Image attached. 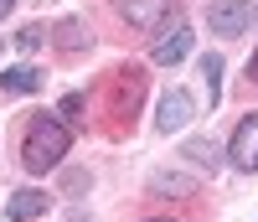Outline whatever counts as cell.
I'll use <instances>...</instances> for the list:
<instances>
[{
  "label": "cell",
  "mask_w": 258,
  "mask_h": 222,
  "mask_svg": "<svg viewBox=\"0 0 258 222\" xmlns=\"http://www.w3.org/2000/svg\"><path fill=\"white\" fill-rule=\"evenodd\" d=\"M73 145V129L62 124L57 114H31L26 119V135H21V165L31 176H47L62 165V155Z\"/></svg>",
  "instance_id": "obj_1"
},
{
  "label": "cell",
  "mask_w": 258,
  "mask_h": 222,
  "mask_svg": "<svg viewBox=\"0 0 258 222\" xmlns=\"http://www.w3.org/2000/svg\"><path fill=\"white\" fill-rule=\"evenodd\" d=\"M207 26L217 31V36H243L253 26V0H212Z\"/></svg>",
  "instance_id": "obj_2"
},
{
  "label": "cell",
  "mask_w": 258,
  "mask_h": 222,
  "mask_svg": "<svg viewBox=\"0 0 258 222\" xmlns=\"http://www.w3.org/2000/svg\"><path fill=\"white\" fill-rule=\"evenodd\" d=\"M119 16H124L135 31H150V36H160L170 21H176V16H170V0H124Z\"/></svg>",
  "instance_id": "obj_3"
},
{
  "label": "cell",
  "mask_w": 258,
  "mask_h": 222,
  "mask_svg": "<svg viewBox=\"0 0 258 222\" xmlns=\"http://www.w3.org/2000/svg\"><path fill=\"white\" fill-rule=\"evenodd\" d=\"M227 155H232V165H238V171H248V176L258 171V114H243V119H238Z\"/></svg>",
  "instance_id": "obj_4"
},
{
  "label": "cell",
  "mask_w": 258,
  "mask_h": 222,
  "mask_svg": "<svg viewBox=\"0 0 258 222\" xmlns=\"http://www.w3.org/2000/svg\"><path fill=\"white\" fill-rule=\"evenodd\" d=\"M191 52V26H181V21H170V26L150 41V57H155V68H176V62Z\"/></svg>",
  "instance_id": "obj_5"
},
{
  "label": "cell",
  "mask_w": 258,
  "mask_h": 222,
  "mask_svg": "<svg viewBox=\"0 0 258 222\" xmlns=\"http://www.w3.org/2000/svg\"><path fill=\"white\" fill-rule=\"evenodd\" d=\"M181 124H191V93L186 88H170V93L155 103V129L160 135H176Z\"/></svg>",
  "instance_id": "obj_6"
},
{
  "label": "cell",
  "mask_w": 258,
  "mask_h": 222,
  "mask_svg": "<svg viewBox=\"0 0 258 222\" xmlns=\"http://www.w3.org/2000/svg\"><path fill=\"white\" fill-rule=\"evenodd\" d=\"M47 207H52V202H47L41 191H16V196H11V207H6V217H11V222H31V217L47 212Z\"/></svg>",
  "instance_id": "obj_7"
},
{
  "label": "cell",
  "mask_w": 258,
  "mask_h": 222,
  "mask_svg": "<svg viewBox=\"0 0 258 222\" xmlns=\"http://www.w3.org/2000/svg\"><path fill=\"white\" fill-rule=\"evenodd\" d=\"M41 88V68H11V73H0V93H36Z\"/></svg>",
  "instance_id": "obj_8"
},
{
  "label": "cell",
  "mask_w": 258,
  "mask_h": 222,
  "mask_svg": "<svg viewBox=\"0 0 258 222\" xmlns=\"http://www.w3.org/2000/svg\"><path fill=\"white\" fill-rule=\"evenodd\" d=\"M202 78H207V108H217V98H222V83H217L222 78V57L217 52L202 57Z\"/></svg>",
  "instance_id": "obj_9"
},
{
  "label": "cell",
  "mask_w": 258,
  "mask_h": 222,
  "mask_svg": "<svg viewBox=\"0 0 258 222\" xmlns=\"http://www.w3.org/2000/svg\"><path fill=\"white\" fill-rule=\"evenodd\" d=\"M181 155H186V160H202L207 171H212V165L222 160V150H217V140H202V135H197V140H186V145H181Z\"/></svg>",
  "instance_id": "obj_10"
},
{
  "label": "cell",
  "mask_w": 258,
  "mask_h": 222,
  "mask_svg": "<svg viewBox=\"0 0 258 222\" xmlns=\"http://www.w3.org/2000/svg\"><path fill=\"white\" fill-rule=\"evenodd\" d=\"M150 186L165 191V196H191V191H197L191 176H170V171H155V176H150Z\"/></svg>",
  "instance_id": "obj_11"
},
{
  "label": "cell",
  "mask_w": 258,
  "mask_h": 222,
  "mask_svg": "<svg viewBox=\"0 0 258 222\" xmlns=\"http://www.w3.org/2000/svg\"><path fill=\"white\" fill-rule=\"evenodd\" d=\"M57 41H62L68 52H83L93 36H88V26H83V21H57Z\"/></svg>",
  "instance_id": "obj_12"
},
{
  "label": "cell",
  "mask_w": 258,
  "mask_h": 222,
  "mask_svg": "<svg viewBox=\"0 0 258 222\" xmlns=\"http://www.w3.org/2000/svg\"><path fill=\"white\" fill-rule=\"evenodd\" d=\"M41 41H47V31H41V26H21V36H16V47H21V52L31 57V52L41 47Z\"/></svg>",
  "instance_id": "obj_13"
},
{
  "label": "cell",
  "mask_w": 258,
  "mask_h": 222,
  "mask_svg": "<svg viewBox=\"0 0 258 222\" xmlns=\"http://www.w3.org/2000/svg\"><path fill=\"white\" fill-rule=\"evenodd\" d=\"M78 114H83V98L68 93V98H62V119H78Z\"/></svg>",
  "instance_id": "obj_14"
},
{
  "label": "cell",
  "mask_w": 258,
  "mask_h": 222,
  "mask_svg": "<svg viewBox=\"0 0 258 222\" xmlns=\"http://www.w3.org/2000/svg\"><path fill=\"white\" fill-rule=\"evenodd\" d=\"M248 83H258V52L248 57Z\"/></svg>",
  "instance_id": "obj_15"
},
{
  "label": "cell",
  "mask_w": 258,
  "mask_h": 222,
  "mask_svg": "<svg viewBox=\"0 0 258 222\" xmlns=\"http://www.w3.org/2000/svg\"><path fill=\"white\" fill-rule=\"evenodd\" d=\"M11 11H16V0H0V21H6V16H11Z\"/></svg>",
  "instance_id": "obj_16"
},
{
  "label": "cell",
  "mask_w": 258,
  "mask_h": 222,
  "mask_svg": "<svg viewBox=\"0 0 258 222\" xmlns=\"http://www.w3.org/2000/svg\"><path fill=\"white\" fill-rule=\"evenodd\" d=\"M150 222H170V217H150Z\"/></svg>",
  "instance_id": "obj_17"
},
{
  "label": "cell",
  "mask_w": 258,
  "mask_h": 222,
  "mask_svg": "<svg viewBox=\"0 0 258 222\" xmlns=\"http://www.w3.org/2000/svg\"><path fill=\"white\" fill-rule=\"evenodd\" d=\"M0 47H6V41H0Z\"/></svg>",
  "instance_id": "obj_18"
}]
</instances>
